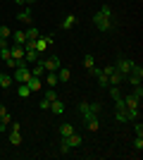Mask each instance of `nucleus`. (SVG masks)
I'll use <instances>...</instances> for the list:
<instances>
[{"mask_svg":"<svg viewBox=\"0 0 143 160\" xmlns=\"http://www.w3.org/2000/svg\"><path fill=\"white\" fill-rule=\"evenodd\" d=\"M79 112H81L83 122L91 120V117H98L100 115V103H86V100H81L79 103Z\"/></svg>","mask_w":143,"mask_h":160,"instance_id":"nucleus-1","label":"nucleus"},{"mask_svg":"<svg viewBox=\"0 0 143 160\" xmlns=\"http://www.w3.org/2000/svg\"><path fill=\"white\" fill-rule=\"evenodd\" d=\"M93 24H95V29H98V31H102V33L115 29V19H107V17H102V14H98V12L93 14Z\"/></svg>","mask_w":143,"mask_h":160,"instance_id":"nucleus-2","label":"nucleus"},{"mask_svg":"<svg viewBox=\"0 0 143 160\" xmlns=\"http://www.w3.org/2000/svg\"><path fill=\"white\" fill-rule=\"evenodd\" d=\"M29 77H31V69H29L26 65H24V67H17V69H12V81H17V84H26Z\"/></svg>","mask_w":143,"mask_h":160,"instance_id":"nucleus-3","label":"nucleus"},{"mask_svg":"<svg viewBox=\"0 0 143 160\" xmlns=\"http://www.w3.org/2000/svg\"><path fill=\"white\" fill-rule=\"evenodd\" d=\"M126 79L131 81V86H141V81H143V67L141 65H134V67H131V72L126 74Z\"/></svg>","mask_w":143,"mask_h":160,"instance_id":"nucleus-4","label":"nucleus"},{"mask_svg":"<svg viewBox=\"0 0 143 160\" xmlns=\"http://www.w3.org/2000/svg\"><path fill=\"white\" fill-rule=\"evenodd\" d=\"M136 65V62L131 60V58H119V60H117V65H115V69L119 74H124V79H126V74L131 72V67Z\"/></svg>","mask_w":143,"mask_h":160,"instance_id":"nucleus-5","label":"nucleus"},{"mask_svg":"<svg viewBox=\"0 0 143 160\" xmlns=\"http://www.w3.org/2000/svg\"><path fill=\"white\" fill-rule=\"evenodd\" d=\"M53 41H55V36L50 33V36H45V38H36V53L38 55H43L48 50V48L53 46Z\"/></svg>","mask_w":143,"mask_h":160,"instance_id":"nucleus-6","label":"nucleus"},{"mask_svg":"<svg viewBox=\"0 0 143 160\" xmlns=\"http://www.w3.org/2000/svg\"><path fill=\"white\" fill-rule=\"evenodd\" d=\"M43 67H45V72H57V69L62 67V60L57 58V55H50V58L43 60Z\"/></svg>","mask_w":143,"mask_h":160,"instance_id":"nucleus-7","label":"nucleus"},{"mask_svg":"<svg viewBox=\"0 0 143 160\" xmlns=\"http://www.w3.org/2000/svg\"><path fill=\"white\" fill-rule=\"evenodd\" d=\"M17 22H21V24H31V22H34V10H31V5H26L17 14Z\"/></svg>","mask_w":143,"mask_h":160,"instance_id":"nucleus-8","label":"nucleus"},{"mask_svg":"<svg viewBox=\"0 0 143 160\" xmlns=\"http://www.w3.org/2000/svg\"><path fill=\"white\" fill-rule=\"evenodd\" d=\"M76 22H79L76 14H67V17L62 19V31H72V29L76 27Z\"/></svg>","mask_w":143,"mask_h":160,"instance_id":"nucleus-9","label":"nucleus"},{"mask_svg":"<svg viewBox=\"0 0 143 160\" xmlns=\"http://www.w3.org/2000/svg\"><path fill=\"white\" fill-rule=\"evenodd\" d=\"M10 38H12L14 46H24V43H26V33H24V31H12Z\"/></svg>","mask_w":143,"mask_h":160,"instance_id":"nucleus-10","label":"nucleus"},{"mask_svg":"<svg viewBox=\"0 0 143 160\" xmlns=\"http://www.w3.org/2000/svg\"><path fill=\"white\" fill-rule=\"evenodd\" d=\"M57 79H60L62 84H67V81L72 79V69H69V67H60V69H57Z\"/></svg>","mask_w":143,"mask_h":160,"instance_id":"nucleus-11","label":"nucleus"},{"mask_svg":"<svg viewBox=\"0 0 143 160\" xmlns=\"http://www.w3.org/2000/svg\"><path fill=\"white\" fill-rule=\"evenodd\" d=\"M50 112H53V115H62V112H64V103H62L60 98H55L53 103H50Z\"/></svg>","mask_w":143,"mask_h":160,"instance_id":"nucleus-12","label":"nucleus"},{"mask_svg":"<svg viewBox=\"0 0 143 160\" xmlns=\"http://www.w3.org/2000/svg\"><path fill=\"white\" fill-rule=\"evenodd\" d=\"M26 86L31 88V93H36V91H41V77H29Z\"/></svg>","mask_w":143,"mask_h":160,"instance_id":"nucleus-13","label":"nucleus"},{"mask_svg":"<svg viewBox=\"0 0 143 160\" xmlns=\"http://www.w3.org/2000/svg\"><path fill=\"white\" fill-rule=\"evenodd\" d=\"M107 81H110V86H119V84L124 81V74H119V72L115 69V72H112V74L107 77Z\"/></svg>","mask_w":143,"mask_h":160,"instance_id":"nucleus-14","label":"nucleus"},{"mask_svg":"<svg viewBox=\"0 0 143 160\" xmlns=\"http://www.w3.org/2000/svg\"><path fill=\"white\" fill-rule=\"evenodd\" d=\"M45 84L50 88H55L57 84H60V79H57V72H45Z\"/></svg>","mask_w":143,"mask_h":160,"instance_id":"nucleus-15","label":"nucleus"},{"mask_svg":"<svg viewBox=\"0 0 143 160\" xmlns=\"http://www.w3.org/2000/svg\"><path fill=\"white\" fill-rule=\"evenodd\" d=\"M67 143H69V148H79L81 146V134H69Z\"/></svg>","mask_w":143,"mask_h":160,"instance_id":"nucleus-16","label":"nucleus"},{"mask_svg":"<svg viewBox=\"0 0 143 160\" xmlns=\"http://www.w3.org/2000/svg\"><path fill=\"white\" fill-rule=\"evenodd\" d=\"M41 58H43V55H38L36 50H24V60H26V65H29V62H38Z\"/></svg>","mask_w":143,"mask_h":160,"instance_id":"nucleus-17","label":"nucleus"},{"mask_svg":"<svg viewBox=\"0 0 143 160\" xmlns=\"http://www.w3.org/2000/svg\"><path fill=\"white\" fill-rule=\"evenodd\" d=\"M10 143H12V146H19L21 143V129H12V132H10Z\"/></svg>","mask_w":143,"mask_h":160,"instance_id":"nucleus-18","label":"nucleus"},{"mask_svg":"<svg viewBox=\"0 0 143 160\" xmlns=\"http://www.w3.org/2000/svg\"><path fill=\"white\" fill-rule=\"evenodd\" d=\"M24 33H26V41H36V38H41V31H38L36 27H31V24H29V29H26Z\"/></svg>","mask_w":143,"mask_h":160,"instance_id":"nucleus-19","label":"nucleus"},{"mask_svg":"<svg viewBox=\"0 0 143 160\" xmlns=\"http://www.w3.org/2000/svg\"><path fill=\"white\" fill-rule=\"evenodd\" d=\"M95 79H98V86H100V88H107V86H110V81H107V74L102 72V69H100L98 74H95Z\"/></svg>","mask_w":143,"mask_h":160,"instance_id":"nucleus-20","label":"nucleus"},{"mask_svg":"<svg viewBox=\"0 0 143 160\" xmlns=\"http://www.w3.org/2000/svg\"><path fill=\"white\" fill-rule=\"evenodd\" d=\"M60 134H62V139H67L69 134H74V124H69V122H62V127H60Z\"/></svg>","mask_w":143,"mask_h":160,"instance_id":"nucleus-21","label":"nucleus"},{"mask_svg":"<svg viewBox=\"0 0 143 160\" xmlns=\"http://www.w3.org/2000/svg\"><path fill=\"white\" fill-rule=\"evenodd\" d=\"M17 96H19V98H24V100H26L29 96H31V88H29L26 84H19V86H17Z\"/></svg>","mask_w":143,"mask_h":160,"instance_id":"nucleus-22","label":"nucleus"},{"mask_svg":"<svg viewBox=\"0 0 143 160\" xmlns=\"http://www.w3.org/2000/svg\"><path fill=\"white\" fill-rule=\"evenodd\" d=\"M12 86V74H0V88H10Z\"/></svg>","mask_w":143,"mask_h":160,"instance_id":"nucleus-23","label":"nucleus"},{"mask_svg":"<svg viewBox=\"0 0 143 160\" xmlns=\"http://www.w3.org/2000/svg\"><path fill=\"white\" fill-rule=\"evenodd\" d=\"M98 14H102V17H107V19H115V12H112V7H110V5H100Z\"/></svg>","mask_w":143,"mask_h":160,"instance_id":"nucleus-24","label":"nucleus"},{"mask_svg":"<svg viewBox=\"0 0 143 160\" xmlns=\"http://www.w3.org/2000/svg\"><path fill=\"white\" fill-rule=\"evenodd\" d=\"M86 127H88V132H98V129H100V120H98V117H91V120H86Z\"/></svg>","mask_w":143,"mask_h":160,"instance_id":"nucleus-25","label":"nucleus"},{"mask_svg":"<svg viewBox=\"0 0 143 160\" xmlns=\"http://www.w3.org/2000/svg\"><path fill=\"white\" fill-rule=\"evenodd\" d=\"M83 67H86V72H91L95 67V60H93V55H83Z\"/></svg>","mask_w":143,"mask_h":160,"instance_id":"nucleus-26","label":"nucleus"},{"mask_svg":"<svg viewBox=\"0 0 143 160\" xmlns=\"http://www.w3.org/2000/svg\"><path fill=\"white\" fill-rule=\"evenodd\" d=\"M115 120L119 124H126V110H115Z\"/></svg>","mask_w":143,"mask_h":160,"instance_id":"nucleus-27","label":"nucleus"},{"mask_svg":"<svg viewBox=\"0 0 143 160\" xmlns=\"http://www.w3.org/2000/svg\"><path fill=\"white\" fill-rule=\"evenodd\" d=\"M10 36H12V29L7 24H0V38H10Z\"/></svg>","mask_w":143,"mask_h":160,"instance_id":"nucleus-28","label":"nucleus"},{"mask_svg":"<svg viewBox=\"0 0 143 160\" xmlns=\"http://www.w3.org/2000/svg\"><path fill=\"white\" fill-rule=\"evenodd\" d=\"M43 98H45V100H50V103H53V100H55V98H60V96H57V91H55V88H48L45 93H43Z\"/></svg>","mask_w":143,"mask_h":160,"instance_id":"nucleus-29","label":"nucleus"},{"mask_svg":"<svg viewBox=\"0 0 143 160\" xmlns=\"http://www.w3.org/2000/svg\"><path fill=\"white\" fill-rule=\"evenodd\" d=\"M110 88V96H112V100H117L119 96H122V91H119V86H107Z\"/></svg>","mask_w":143,"mask_h":160,"instance_id":"nucleus-30","label":"nucleus"},{"mask_svg":"<svg viewBox=\"0 0 143 160\" xmlns=\"http://www.w3.org/2000/svg\"><path fill=\"white\" fill-rule=\"evenodd\" d=\"M115 110H126V103H124V98L119 96V98L115 100Z\"/></svg>","mask_w":143,"mask_h":160,"instance_id":"nucleus-31","label":"nucleus"},{"mask_svg":"<svg viewBox=\"0 0 143 160\" xmlns=\"http://www.w3.org/2000/svg\"><path fill=\"white\" fill-rule=\"evenodd\" d=\"M134 148H136L138 153L143 151V136H136V139H134Z\"/></svg>","mask_w":143,"mask_h":160,"instance_id":"nucleus-32","label":"nucleus"},{"mask_svg":"<svg viewBox=\"0 0 143 160\" xmlns=\"http://www.w3.org/2000/svg\"><path fill=\"white\" fill-rule=\"evenodd\" d=\"M60 151H62V153H69V151H72V148H69V143H67V139L60 141Z\"/></svg>","mask_w":143,"mask_h":160,"instance_id":"nucleus-33","label":"nucleus"},{"mask_svg":"<svg viewBox=\"0 0 143 160\" xmlns=\"http://www.w3.org/2000/svg\"><path fill=\"white\" fill-rule=\"evenodd\" d=\"M38 108H41L43 112H48V110H50V100H45V98H43L41 103H38Z\"/></svg>","mask_w":143,"mask_h":160,"instance_id":"nucleus-34","label":"nucleus"},{"mask_svg":"<svg viewBox=\"0 0 143 160\" xmlns=\"http://www.w3.org/2000/svg\"><path fill=\"white\" fill-rule=\"evenodd\" d=\"M134 122H136V127H134V129H136V134H138V136H143V124H141V120H134Z\"/></svg>","mask_w":143,"mask_h":160,"instance_id":"nucleus-35","label":"nucleus"},{"mask_svg":"<svg viewBox=\"0 0 143 160\" xmlns=\"http://www.w3.org/2000/svg\"><path fill=\"white\" fill-rule=\"evenodd\" d=\"M102 72H105V74H107V77H110V74L115 72V65H105V67H102Z\"/></svg>","mask_w":143,"mask_h":160,"instance_id":"nucleus-36","label":"nucleus"},{"mask_svg":"<svg viewBox=\"0 0 143 160\" xmlns=\"http://www.w3.org/2000/svg\"><path fill=\"white\" fill-rule=\"evenodd\" d=\"M10 43H7V38H0V48H7Z\"/></svg>","mask_w":143,"mask_h":160,"instance_id":"nucleus-37","label":"nucleus"},{"mask_svg":"<svg viewBox=\"0 0 143 160\" xmlns=\"http://www.w3.org/2000/svg\"><path fill=\"white\" fill-rule=\"evenodd\" d=\"M36 0H24V5H34Z\"/></svg>","mask_w":143,"mask_h":160,"instance_id":"nucleus-38","label":"nucleus"},{"mask_svg":"<svg viewBox=\"0 0 143 160\" xmlns=\"http://www.w3.org/2000/svg\"><path fill=\"white\" fill-rule=\"evenodd\" d=\"M0 122H2V120H0Z\"/></svg>","mask_w":143,"mask_h":160,"instance_id":"nucleus-39","label":"nucleus"}]
</instances>
